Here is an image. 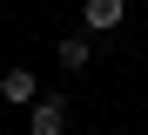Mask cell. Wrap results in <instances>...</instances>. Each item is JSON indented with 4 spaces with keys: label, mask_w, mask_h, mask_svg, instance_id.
I'll return each mask as SVG.
<instances>
[{
    "label": "cell",
    "mask_w": 148,
    "mask_h": 135,
    "mask_svg": "<svg viewBox=\"0 0 148 135\" xmlns=\"http://www.w3.org/2000/svg\"><path fill=\"white\" fill-rule=\"evenodd\" d=\"M128 20V0H81V34H114Z\"/></svg>",
    "instance_id": "1"
},
{
    "label": "cell",
    "mask_w": 148,
    "mask_h": 135,
    "mask_svg": "<svg viewBox=\"0 0 148 135\" xmlns=\"http://www.w3.org/2000/svg\"><path fill=\"white\" fill-rule=\"evenodd\" d=\"M27 135H67V101L61 95H40L27 108Z\"/></svg>",
    "instance_id": "2"
},
{
    "label": "cell",
    "mask_w": 148,
    "mask_h": 135,
    "mask_svg": "<svg viewBox=\"0 0 148 135\" xmlns=\"http://www.w3.org/2000/svg\"><path fill=\"white\" fill-rule=\"evenodd\" d=\"M0 101H7V108H34L40 101V81L27 68H7V74H0Z\"/></svg>",
    "instance_id": "3"
},
{
    "label": "cell",
    "mask_w": 148,
    "mask_h": 135,
    "mask_svg": "<svg viewBox=\"0 0 148 135\" xmlns=\"http://www.w3.org/2000/svg\"><path fill=\"white\" fill-rule=\"evenodd\" d=\"M54 61H61L67 74H81V68L94 61V34H61V41H54Z\"/></svg>",
    "instance_id": "4"
}]
</instances>
